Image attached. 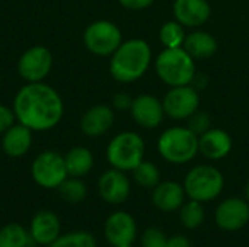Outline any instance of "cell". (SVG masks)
<instances>
[{"label": "cell", "instance_id": "29", "mask_svg": "<svg viewBox=\"0 0 249 247\" xmlns=\"http://www.w3.org/2000/svg\"><path fill=\"white\" fill-rule=\"evenodd\" d=\"M187 128L194 132L197 137H200L201 134H204L206 131H209L212 128V116L209 112L206 111H200L197 109L191 116L187 118Z\"/></svg>", "mask_w": 249, "mask_h": 247}, {"label": "cell", "instance_id": "16", "mask_svg": "<svg viewBox=\"0 0 249 247\" xmlns=\"http://www.w3.org/2000/svg\"><path fill=\"white\" fill-rule=\"evenodd\" d=\"M115 122L114 109L108 105H93L80 118V131L88 137H101L107 134Z\"/></svg>", "mask_w": 249, "mask_h": 247}, {"label": "cell", "instance_id": "15", "mask_svg": "<svg viewBox=\"0 0 249 247\" xmlns=\"http://www.w3.org/2000/svg\"><path fill=\"white\" fill-rule=\"evenodd\" d=\"M29 234L34 243L39 246H51L61 236V223L55 213L50 210L38 211L29 224Z\"/></svg>", "mask_w": 249, "mask_h": 247}, {"label": "cell", "instance_id": "23", "mask_svg": "<svg viewBox=\"0 0 249 247\" xmlns=\"http://www.w3.org/2000/svg\"><path fill=\"white\" fill-rule=\"evenodd\" d=\"M31 243L29 230L20 224L10 223L0 229V247H28Z\"/></svg>", "mask_w": 249, "mask_h": 247}, {"label": "cell", "instance_id": "33", "mask_svg": "<svg viewBox=\"0 0 249 247\" xmlns=\"http://www.w3.org/2000/svg\"><path fill=\"white\" fill-rule=\"evenodd\" d=\"M120 4L128 10H143L152 6L156 0H118Z\"/></svg>", "mask_w": 249, "mask_h": 247}, {"label": "cell", "instance_id": "8", "mask_svg": "<svg viewBox=\"0 0 249 247\" xmlns=\"http://www.w3.org/2000/svg\"><path fill=\"white\" fill-rule=\"evenodd\" d=\"M31 175L38 186L44 189H57L69 178L64 156L54 150L39 153L32 162Z\"/></svg>", "mask_w": 249, "mask_h": 247}, {"label": "cell", "instance_id": "5", "mask_svg": "<svg viewBox=\"0 0 249 247\" xmlns=\"http://www.w3.org/2000/svg\"><path fill=\"white\" fill-rule=\"evenodd\" d=\"M144 141L133 131H123L117 134L107 147L108 163L118 170L133 172L144 159Z\"/></svg>", "mask_w": 249, "mask_h": 247}, {"label": "cell", "instance_id": "12", "mask_svg": "<svg viewBox=\"0 0 249 247\" xmlns=\"http://www.w3.org/2000/svg\"><path fill=\"white\" fill-rule=\"evenodd\" d=\"M130 114L134 122L146 130L158 128L165 118L162 100H159L156 96L149 93L139 95L133 99Z\"/></svg>", "mask_w": 249, "mask_h": 247}, {"label": "cell", "instance_id": "14", "mask_svg": "<svg viewBox=\"0 0 249 247\" xmlns=\"http://www.w3.org/2000/svg\"><path fill=\"white\" fill-rule=\"evenodd\" d=\"M216 223L226 231L244 229L249 223V202L241 198L225 199L216 210Z\"/></svg>", "mask_w": 249, "mask_h": 247}, {"label": "cell", "instance_id": "28", "mask_svg": "<svg viewBox=\"0 0 249 247\" xmlns=\"http://www.w3.org/2000/svg\"><path fill=\"white\" fill-rule=\"evenodd\" d=\"M48 247H96V240L88 231H71L61 234Z\"/></svg>", "mask_w": 249, "mask_h": 247}, {"label": "cell", "instance_id": "25", "mask_svg": "<svg viewBox=\"0 0 249 247\" xmlns=\"http://www.w3.org/2000/svg\"><path fill=\"white\" fill-rule=\"evenodd\" d=\"M185 36H187V33L184 31V26L178 20L165 22L159 29V39L165 48L182 47Z\"/></svg>", "mask_w": 249, "mask_h": 247}, {"label": "cell", "instance_id": "35", "mask_svg": "<svg viewBox=\"0 0 249 247\" xmlns=\"http://www.w3.org/2000/svg\"><path fill=\"white\" fill-rule=\"evenodd\" d=\"M245 199L249 202V181L248 183H247V186H245Z\"/></svg>", "mask_w": 249, "mask_h": 247}, {"label": "cell", "instance_id": "27", "mask_svg": "<svg viewBox=\"0 0 249 247\" xmlns=\"http://www.w3.org/2000/svg\"><path fill=\"white\" fill-rule=\"evenodd\" d=\"M134 182L143 188H155L160 183V172L158 166L152 162L143 160L134 170H133Z\"/></svg>", "mask_w": 249, "mask_h": 247}, {"label": "cell", "instance_id": "13", "mask_svg": "<svg viewBox=\"0 0 249 247\" xmlns=\"http://www.w3.org/2000/svg\"><path fill=\"white\" fill-rule=\"evenodd\" d=\"M131 191L130 179L127 178L125 172L118 169H109L104 172L98 181V192L99 197L112 205L123 204Z\"/></svg>", "mask_w": 249, "mask_h": 247}, {"label": "cell", "instance_id": "36", "mask_svg": "<svg viewBox=\"0 0 249 247\" xmlns=\"http://www.w3.org/2000/svg\"><path fill=\"white\" fill-rule=\"evenodd\" d=\"M28 247H44V246H39V245H36V243H31Z\"/></svg>", "mask_w": 249, "mask_h": 247}, {"label": "cell", "instance_id": "7", "mask_svg": "<svg viewBox=\"0 0 249 247\" xmlns=\"http://www.w3.org/2000/svg\"><path fill=\"white\" fill-rule=\"evenodd\" d=\"M123 42L121 29L111 20H95L83 32V44L98 57H111Z\"/></svg>", "mask_w": 249, "mask_h": 247}, {"label": "cell", "instance_id": "17", "mask_svg": "<svg viewBox=\"0 0 249 247\" xmlns=\"http://www.w3.org/2000/svg\"><path fill=\"white\" fill-rule=\"evenodd\" d=\"M172 12L182 26L198 28L210 19L212 6L207 0H175Z\"/></svg>", "mask_w": 249, "mask_h": 247}, {"label": "cell", "instance_id": "6", "mask_svg": "<svg viewBox=\"0 0 249 247\" xmlns=\"http://www.w3.org/2000/svg\"><path fill=\"white\" fill-rule=\"evenodd\" d=\"M225 186V178L219 169L209 165L193 167L184 181L185 195L198 202H209L216 199Z\"/></svg>", "mask_w": 249, "mask_h": 247}, {"label": "cell", "instance_id": "37", "mask_svg": "<svg viewBox=\"0 0 249 247\" xmlns=\"http://www.w3.org/2000/svg\"><path fill=\"white\" fill-rule=\"evenodd\" d=\"M121 247H133L131 245H128V246H121Z\"/></svg>", "mask_w": 249, "mask_h": 247}, {"label": "cell", "instance_id": "9", "mask_svg": "<svg viewBox=\"0 0 249 247\" xmlns=\"http://www.w3.org/2000/svg\"><path fill=\"white\" fill-rule=\"evenodd\" d=\"M18 74L28 83H38L47 79L53 68V54L44 45H34L22 52L16 64Z\"/></svg>", "mask_w": 249, "mask_h": 247}, {"label": "cell", "instance_id": "11", "mask_svg": "<svg viewBox=\"0 0 249 247\" xmlns=\"http://www.w3.org/2000/svg\"><path fill=\"white\" fill-rule=\"evenodd\" d=\"M104 234L107 242L112 247L128 246L136 240L137 224L128 213L115 211L107 218Z\"/></svg>", "mask_w": 249, "mask_h": 247}, {"label": "cell", "instance_id": "21", "mask_svg": "<svg viewBox=\"0 0 249 247\" xmlns=\"http://www.w3.org/2000/svg\"><path fill=\"white\" fill-rule=\"evenodd\" d=\"M182 48L194 58V60H206L216 54L217 41L216 38L206 31H194L187 33Z\"/></svg>", "mask_w": 249, "mask_h": 247}, {"label": "cell", "instance_id": "18", "mask_svg": "<svg viewBox=\"0 0 249 247\" xmlns=\"http://www.w3.org/2000/svg\"><path fill=\"white\" fill-rule=\"evenodd\" d=\"M232 150V138L222 128H210L198 137V151L210 160L225 159Z\"/></svg>", "mask_w": 249, "mask_h": 247}, {"label": "cell", "instance_id": "2", "mask_svg": "<svg viewBox=\"0 0 249 247\" xmlns=\"http://www.w3.org/2000/svg\"><path fill=\"white\" fill-rule=\"evenodd\" d=\"M152 61L150 45L140 38L121 42L109 60V73L118 83H133L149 68Z\"/></svg>", "mask_w": 249, "mask_h": 247}, {"label": "cell", "instance_id": "31", "mask_svg": "<svg viewBox=\"0 0 249 247\" xmlns=\"http://www.w3.org/2000/svg\"><path fill=\"white\" fill-rule=\"evenodd\" d=\"M13 124H16V116L13 108L0 103V134L6 132Z\"/></svg>", "mask_w": 249, "mask_h": 247}, {"label": "cell", "instance_id": "34", "mask_svg": "<svg viewBox=\"0 0 249 247\" xmlns=\"http://www.w3.org/2000/svg\"><path fill=\"white\" fill-rule=\"evenodd\" d=\"M165 247H191V243L185 236L179 234V236H174V237L168 239Z\"/></svg>", "mask_w": 249, "mask_h": 247}, {"label": "cell", "instance_id": "10", "mask_svg": "<svg viewBox=\"0 0 249 247\" xmlns=\"http://www.w3.org/2000/svg\"><path fill=\"white\" fill-rule=\"evenodd\" d=\"M165 115L172 119H187L200 106L198 90L191 84L171 87L162 99Z\"/></svg>", "mask_w": 249, "mask_h": 247}, {"label": "cell", "instance_id": "20", "mask_svg": "<svg viewBox=\"0 0 249 247\" xmlns=\"http://www.w3.org/2000/svg\"><path fill=\"white\" fill-rule=\"evenodd\" d=\"M184 198H185L184 186L174 181L160 182L153 188L152 192L153 205L165 213H172L179 210L184 205Z\"/></svg>", "mask_w": 249, "mask_h": 247}, {"label": "cell", "instance_id": "30", "mask_svg": "<svg viewBox=\"0 0 249 247\" xmlns=\"http://www.w3.org/2000/svg\"><path fill=\"white\" fill-rule=\"evenodd\" d=\"M166 242L168 239L165 233L156 227L146 229L142 236V247H165Z\"/></svg>", "mask_w": 249, "mask_h": 247}, {"label": "cell", "instance_id": "3", "mask_svg": "<svg viewBox=\"0 0 249 247\" xmlns=\"http://www.w3.org/2000/svg\"><path fill=\"white\" fill-rule=\"evenodd\" d=\"M156 73L169 87L191 84L196 76L194 58L182 48H165L156 58Z\"/></svg>", "mask_w": 249, "mask_h": 247}, {"label": "cell", "instance_id": "1", "mask_svg": "<svg viewBox=\"0 0 249 247\" xmlns=\"http://www.w3.org/2000/svg\"><path fill=\"white\" fill-rule=\"evenodd\" d=\"M12 108L16 121L34 132L53 130L64 115V103L60 93L42 82L22 86L15 95Z\"/></svg>", "mask_w": 249, "mask_h": 247}, {"label": "cell", "instance_id": "32", "mask_svg": "<svg viewBox=\"0 0 249 247\" xmlns=\"http://www.w3.org/2000/svg\"><path fill=\"white\" fill-rule=\"evenodd\" d=\"M133 99L134 98H131L128 93L118 92L112 98V108L114 109H118V111H130L131 103H133Z\"/></svg>", "mask_w": 249, "mask_h": 247}, {"label": "cell", "instance_id": "4", "mask_svg": "<svg viewBox=\"0 0 249 247\" xmlns=\"http://www.w3.org/2000/svg\"><path fill=\"white\" fill-rule=\"evenodd\" d=\"M158 151L169 163H188L198 153V137L187 127H172L160 134Z\"/></svg>", "mask_w": 249, "mask_h": 247}, {"label": "cell", "instance_id": "22", "mask_svg": "<svg viewBox=\"0 0 249 247\" xmlns=\"http://www.w3.org/2000/svg\"><path fill=\"white\" fill-rule=\"evenodd\" d=\"M64 162L69 176L82 178L86 176L93 167V154L89 148L76 146L64 154Z\"/></svg>", "mask_w": 249, "mask_h": 247}, {"label": "cell", "instance_id": "24", "mask_svg": "<svg viewBox=\"0 0 249 247\" xmlns=\"http://www.w3.org/2000/svg\"><path fill=\"white\" fill-rule=\"evenodd\" d=\"M60 197L69 202V204H79L82 202L86 195H88V188L86 183L80 178H73L69 176L58 188H57Z\"/></svg>", "mask_w": 249, "mask_h": 247}, {"label": "cell", "instance_id": "26", "mask_svg": "<svg viewBox=\"0 0 249 247\" xmlns=\"http://www.w3.org/2000/svg\"><path fill=\"white\" fill-rule=\"evenodd\" d=\"M204 215H206V213L203 208V202H198L194 199H191L190 202L182 205L181 211H179V220H181L182 226L188 230L198 229L204 221Z\"/></svg>", "mask_w": 249, "mask_h": 247}, {"label": "cell", "instance_id": "19", "mask_svg": "<svg viewBox=\"0 0 249 247\" xmlns=\"http://www.w3.org/2000/svg\"><path fill=\"white\" fill-rule=\"evenodd\" d=\"M32 130L22 124H13L1 135V148L3 153L12 159L25 156L32 147Z\"/></svg>", "mask_w": 249, "mask_h": 247}]
</instances>
